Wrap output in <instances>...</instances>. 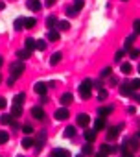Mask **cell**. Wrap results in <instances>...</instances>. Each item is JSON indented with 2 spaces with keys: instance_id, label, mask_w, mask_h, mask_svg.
Returning <instances> with one entry per match:
<instances>
[{
  "instance_id": "cell-1",
  "label": "cell",
  "mask_w": 140,
  "mask_h": 157,
  "mask_svg": "<svg viewBox=\"0 0 140 157\" xmlns=\"http://www.w3.org/2000/svg\"><path fill=\"white\" fill-rule=\"evenodd\" d=\"M90 91H92V82L90 80H83L81 85H79V94L83 100H89L90 98Z\"/></svg>"
},
{
  "instance_id": "cell-2",
  "label": "cell",
  "mask_w": 140,
  "mask_h": 157,
  "mask_svg": "<svg viewBox=\"0 0 140 157\" xmlns=\"http://www.w3.org/2000/svg\"><path fill=\"white\" fill-rule=\"evenodd\" d=\"M9 70H11V76H13L15 80H17V78H19V76L24 72V63H22V61H15V63L9 67Z\"/></svg>"
},
{
  "instance_id": "cell-3",
  "label": "cell",
  "mask_w": 140,
  "mask_h": 157,
  "mask_svg": "<svg viewBox=\"0 0 140 157\" xmlns=\"http://www.w3.org/2000/svg\"><path fill=\"white\" fill-rule=\"evenodd\" d=\"M123 128V124L122 126H114V128H109L107 129V140H114L116 137H118V133H120V129Z\"/></svg>"
},
{
  "instance_id": "cell-4",
  "label": "cell",
  "mask_w": 140,
  "mask_h": 157,
  "mask_svg": "<svg viewBox=\"0 0 140 157\" xmlns=\"http://www.w3.org/2000/svg\"><path fill=\"white\" fill-rule=\"evenodd\" d=\"M33 91H35L37 94H41V96H44V94H46V91H48V85H46L44 82H37V83L33 85Z\"/></svg>"
},
{
  "instance_id": "cell-5",
  "label": "cell",
  "mask_w": 140,
  "mask_h": 157,
  "mask_svg": "<svg viewBox=\"0 0 140 157\" xmlns=\"http://www.w3.org/2000/svg\"><path fill=\"white\" fill-rule=\"evenodd\" d=\"M120 94L122 96H133V87H131L129 82H125V83L120 85Z\"/></svg>"
},
{
  "instance_id": "cell-6",
  "label": "cell",
  "mask_w": 140,
  "mask_h": 157,
  "mask_svg": "<svg viewBox=\"0 0 140 157\" xmlns=\"http://www.w3.org/2000/svg\"><path fill=\"white\" fill-rule=\"evenodd\" d=\"M53 117H55V120H66V118L70 117V113H68V109H66V107H59V109L55 111V115H53Z\"/></svg>"
},
{
  "instance_id": "cell-7",
  "label": "cell",
  "mask_w": 140,
  "mask_h": 157,
  "mask_svg": "<svg viewBox=\"0 0 140 157\" xmlns=\"http://www.w3.org/2000/svg\"><path fill=\"white\" fill-rule=\"evenodd\" d=\"M26 8L31 11H39L41 10V0H26Z\"/></svg>"
},
{
  "instance_id": "cell-8",
  "label": "cell",
  "mask_w": 140,
  "mask_h": 157,
  "mask_svg": "<svg viewBox=\"0 0 140 157\" xmlns=\"http://www.w3.org/2000/svg\"><path fill=\"white\" fill-rule=\"evenodd\" d=\"M89 122H90V117H89V115H85V113L78 115V126H81V128H87V126H89Z\"/></svg>"
},
{
  "instance_id": "cell-9",
  "label": "cell",
  "mask_w": 140,
  "mask_h": 157,
  "mask_svg": "<svg viewBox=\"0 0 140 157\" xmlns=\"http://www.w3.org/2000/svg\"><path fill=\"white\" fill-rule=\"evenodd\" d=\"M44 140H46V133H44V131H41V133L37 135L35 142H33V144H35V148H37V150H41V148H42V144H44Z\"/></svg>"
},
{
  "instance_id": "cell-10",
  "label": "cell",
  "mask_w": 140,
  "mask_h": 157,
  "mask_svg": "<svg viewBox=\"0 0 140 157\" xmlns=\"http://www.w3.org/2000/svg\"><path fill=\"white\" fill-rule=\"evenodd\" d=\"M50 157H70V151L68 150H63V148H55Z\"/></svg>"
},
{
  "instance_id": "cell-11",
  "label": "cell",
  "mask_w": 140,
  "mask_h": 157,
  "mask_svg": "<svg viewBox=\"0 0 140 157\" xmlns=\"http://www.w3.org/2000/svg\"><path fill=\"white\" fill-rule=\"evenodd\" d=\"M105 126H107V122H105V118H103V117H100V118H96V120H94V129H96V131L105 129Z\"/></svg>"
},
{
  "instance_id": "cell-12",
  "label": "cell",
  "mask_w": 140,
  "mask_h": 157,
  "mask_svg": "<svg viewBox=\"0 0 140 157\" xmlns=\"http://www.w3.org/2000/svg\"><path fill=\"white\" fill-rule=\"evenodd\" d=\"M31 115H33V118H37V120H42V118H44L42 107H33V109H31Z\"/></svg>"
},
{
  "instance_id": "cell-13",
  "label": "cell",
  "mask_w": 140,
  "mask_h": 157,
  "mask_svg": "<svg viewBox=\"0 0 140 157\" xmlns=\"http://www.w3.org/2000/svg\"><path fill=\"white\" fill-rule=\"evenodd\" d=\"M85 140L87 142H94L96 140V129H85Z\"/></svg>"
},
{
  "instance_id": "cell-14",
  "label": "cell",
  "mask_w": 140,
  "mask_h": 157,
  "mask_svg": "<svg viewBox=\"0 0 140 157\" xmlns=\"http://www.w3.org/2000/svg\"><path fill=\"white\" fill-rule=\"evenodd\" d=\"M127 146L131 148V151H138V150H140V142H138V139H129V140H127Z\"/></svg>"
},
{
  "instance_id": "cell-15",
  "label": "cell",
  "mask_w": 140,
  "mask_h": 157,
  "mask_svg": "<svg viewBox=\"0 0 140 157\" xmlns=\"http://www.w3.org/2000/svg\"><path fill=\"white\" fill-rule=\"evenodd\" d=\"M20 115H22V105L13 104V107H11V117H13V118H17V117H20Z\"/></svg>"
},
{
  "instance_id": "cell-16",
  "label": "cell",
  "mask_w": 140,
  "mask_h": 157,
  "mask_svg": "<svg viewBox=\"0 0 140 157\" xmlns=\"http://www.w3.org/2000/svg\"><path fill=\"white\" fill-rule=\"evenodd\" d=\"M114 150H116V148H114V146H111V144H107V142H105V144H101V148H100V151H101V153H105V155L112 153Z\"/></svg>"
},
{
  "instance_id": "cell-17",
  "label": "cell",
  "mask_w": 140,
  "mask_h": 157,
  "mask_svg": "<svg viewBox=\"0 0 140 157\" xmlns=\"http://www.w3.org/2000/svg\"><path fill=\"white\" fill-rule=\"evenodd\" d=\"M72 94H70V93H64L63 96H61V105H68V104H72Z\"/></svg>"
},
{
  "instance_id": "cell-18",
  "label": "cell",
  "mask_w": 140,
  "mask_h": 157,
  "mask_svg": "<svg viewBox=\"0 0 140 157\" xmlns=\"http://www.w3.org/2000/svg\"><path fill=\"white\" fill-rule=\"evenodd\" d=\"M11 122H13V117L8 115V113H4L2 117H0V124H2V126H8V124H11Z\"/></svg>"
},
{
  "instance_id": "cell-19",
  "label": "cell",
  "mask_w": 140,
  "mask_h": 157,
  "mask_svg": "<svg viewBox=\"0 0 140 157\" xmlns=\"http://www.w3.org/2000/svg\"><path fill=\"white\" fill-rule=\"evenodd\" d=\"M48 41H52V43L59 41V32H57V30H50V32H48Z\"/></svg>"
},
{
  "instance_id": "cell-20",
  "label": "cell",
  "mask_w": 140,
  "mask_h": 157,
  "mask_svg": "<svg viewBox=\"0 0 140 157\" xmlns=\"http://www.w3.org/2000/svg\"><path fill=\"white\" fill-rule=\"evenodd\" d=\"M17 56H19V59H20V61H24V59H28V57L31 56V52L24 48V50H19V52H17Z\"/></svg>"
},
{
  "instance_id": "cell-21",
  "label": "cell",
  "mask_w": 140,
  "mask_h": 157,
  "mask_svg": "<svg viewBox=\"0 0 140 157\" xmlns=\"http://www.w3.org/2000/svg\"><path fill=\"white\" fill-rule=\"evenodd\" d=\"M61 59H63V54H61V52H55V54H52V57H50V63H52V65H57Z\"/></svg>"
},
{
  "instance_id": "cell-22",
  "label": "cell",
  "mask_w": 140,
  "mask_h": 157,
  "mask_svg": "<svg viewBox=\"0 0 140 157\" xmlns=\"http://www.w3.org/2000/svg\"><path fill=\"white\" fill-rule=\"evenodd\" d=\"M74 135H76V128H74V126H68V128L64 129V137H66V139H72Z\"/></svg>"
},
{
  "instance_id": "cell-23",
  "label": "cell",
  "mask_w": 140,
  "mask_h": 157,
  "mask_svg": "<svg viewBox=\"0 0 140 157\" xmlns=\"http://www.w3.org/2000/svg\"><path fill=\"white\" fill-rule=\"evenodd\" d=\"M57 28H59L61 32H66V30L70 28V22H68V21H59V22H57Z\"/></svg>"
},
{
  "instance_id": "cell-24",
  "label": "cell",
  "mask_w": 140,
  "mask_h": 157,
  "mask_svg": "<svg viewBox=\"0 0 140 157\" xmlns=\"http://www.w3.org/2000/svg\"><path fill=\"white\" fill-rule=\"evenodd\" d=\"M98 113H100V117H103V118H105L107 115H111V113H112V107H100V109H98Z\"/></svg>"
},
{
  "instance_id": "cell-25",
  "label": "cell",
  "mask_w": 140,
  "mask_h": 157,
  "mask_svg": "<svg viewBox=\"0 0 140 157\" xmlns=\"http://www.w3.org/2000/svg\"><path fill=\"white\" fill-rule=\"evenodd\" d=\"M33 142H35V140H33L31 137H24V139H22V148H31Z\"/></svg>"
},
{
  "instance_id": "cell-26",
  "label": "cell",
  "mask_w": 140,
  "mask_h": 157,
  "mask_svg": "<svg viewBox=\"0 0 140 157\" xmlns=\"http://www.w3.org/2000/svg\"><path fill=\"white\" fill-rule=\"evenodd\" d=\"M8 140H9V133L2 129V131H0V144H6Z\"/></svg>"
},
{
  "instance_id": "cell-27",
  "label": "cell",
  "mask_w": 140,
  "mask_h": 157,
  "mask_svg": "<svg viewBox=\"0 0 140 157\" xmlns=\"http://www.w3.org/2000/svg\"><path fill=\"white\" fill-rule=\"evenodd\" d=\"M55 24H57V19H55V17H53V15H50V17H48V19H46V26H48V28H50V30H52V28H53V26H55Z\"/></svg>"
},
{
  "instance_id": "cell-28",
  "label": "cell",
  "mask_w": 140,
  "mask_h": 157,
  "mask_svg": "<svg viewBox=\"0 0 140 157\" xmlns=\"http://www.w3.org/2000/svg\"><path fill=\"white\" fill-rule=\"evenodd\" d=\"M24 44H26V50H30V52H33V48H35V41H33L31 37H28Z\"/></svg>"
},
{
  "instance_id": "cell-29",
  "label": "cell",
  "mask_w": 140,
  "mask_h": 157,
  "mask_svg": "<svg viewBox=\"0 0 140 157\" xmlns=\"http://www.w3.org/2000/svg\"><path fill=\"white\" fill-rule=\"evenodd\" d=\"M24 98H26V94H24V93H20V94H17V96L13 98V104H17V105H22Z\"/></svg>"
},
{
  "instance_id": "cell-30",
  "label": "cell",
  "mask_w": 140,
  "mask_h": 157,
  "mask_svg": "<svg viewBox=\"0 0 140 157\" xmlns=\"http://www.w3.org/2000/svg\"><path fill=\"white\" fill-rule=\"evenodd\" d=\"M33 26H35V19H31V17H30V19H24V28L30 30V28H33Z\"/></svg>"
},
{
  "instance_id": "cell-31",
  "label": "cell",
  "mask_w": 140,
  "mask_h": 157,
  "mask_svg": "<svg viewBox=\"0 0 140 157\" xmlns=\"http://www.w3.org/2000/svg\"><path fill=\"white\" fill-rule=\"evenodd\" d=\"M134 37H136V35H129V37L125 39V46H123V50H129V48H131V44H133Z\"/></svg>"
},
{
  "instance_id": "cell-32",
  "label": "cell",
  "mask_w": 140,
  "mask_h": 157,
  "mask_svg": "<svg viewBox=\"0 0 140 157\" xmlns=\"http://www.w3.org/2000/svg\"><path fill=\"white\" fill-rule=\"evenodd\" d=\"M83 6H85V0H74V10L76 11L83 10Z\"/></svg>"
},
{
  "instance_id": "cell-33",
  "label": "cell",
  "mask_w": 140,
  "mask_h": 157,
  "mask_svg": "<svg viewBox=\"0 0 140 157\" xmlns=\"http://www.w3.org/2000/svg\"><path fill=\"white\" fill-rule=\"evenodd\" d=\"M131 70H133L131 63H122V72H123V74H129Z\"/></svg>"
},
{
  "instance_id": "cell-34",
  "label": "cell",
  "mask_w": 140,
  "mask_h": 157,
  "mask_svg": "<svg viewBox=\"0 0 140 157\" xmlns=\"http://www.w3.org/2000/svg\"><path fill=\"white\" fill-rule=\"evenodd\" d=\"M13 26H15V30H22L24 28V19H17Z\"/></svg>"
},
{
  "instance_id": "cell-35",
  "label": "cell",
  "mask_w": 140,
  "mask_h": 157,
  "mask_svg": "<svg viewBox=\"0 0 140 157\" xmlns=\"http://www.w3.org/2000/svg\"><path fill=\"white\" fill-rule=\"evenodd\" d=\"M107 96H109V93H107L105 89H100V93H98V100H101V102H103Z\"/></svg>"
},
{
  "instance_id": "cell-36",
  "label": "cell",
  "mask_w": 140,
  "mask_h": 157,
  "mask_svg": "<svg viewBox=\"0 0 140 157\" xmlns=\"http://www.w3.org/2000/svg\"><path fill=\"white\" fill-rule=\"evenodd\" d=\"M22 131H24L26 135H31V133H33V126H30V124H24V126H22Z\"/></svg>"
},
{
  "instance_id": "cell-37",
  "label": "cell",
  "mask_w": 140,
  "mask_h": 157,
  "mask_svg": "<svg viewBox=\"0 0 140 157\" xmlns=\"http://www.w3.org/2000/svg\"><path fill=\"white\" fill-rule=\"evenodd\" d=\"M90 153H92V144L89 142V144L83 146V155H90Z\"/></svg>"
},
{
  "instance_id": "cell-38",
  "label": "cell",
  "mask_w": 140,
  "mask_h": 157,
  "mask_svg": "<svg viewBox=\"0 0 140 157\" xmlns=\"http://www.w3.org/2000/svg\"><path fill=\"white\" fill-rule=\"evenodd\" d=\"M35 48L37 50H44L46 48V41H35Z\"/></svg>"
},
{
  "instance_id": "cell-39",
  "label": "cell",
  "mask_w": 140,
  "mask_h": 157,
  "mask_svg": "<svg viewBox=\"0 0 140 157\" xmlns=\"http://www.w3.org/2000/svg\"><path fill=\"white\" fill-rule=\"evenodd\" d=\"M123 56H125V50H118V52L114 54V61H122Z\"/></svg>"
},
{
  "instance_id": "cell-40",
  "label": "cell",
  "mask_w": 140,
  "mask_h": 157,
  "mask_svg": "<svg viewBox=\"0 0 140 157\" xmlns=\"http://www.w3.org/2000/svg\"><path fill=\"white\" fill-rule=\"evenodd\" d=\"M133 28H134V33L140 35V19H136V21L133 22Z\"/></svg>"
},
{
  "instance_id": "cell-41",
  "label": "cell",
  "mask_w": 140,
  "mask_h": 157,
  "mask_svg": "<svg viewBox=\"0 0 140 157\" xmlns=\"http://www.w3.org/2000/svg\"><path fill=\"white\" fill-rule=\"evenodd\" d=\"M129 83H131L133 91H134V89H140V80H138V78H136V80H133V82H129Z\"/></svg>"
},
{
  "instance_id": "cell-42",
  "label": "cell",
  "mask_w": 140,
  "mask_h": 157,
  "mask_svg": "<svg viewBox=\"0 0 140 157\" xmlns=\"http://www.w3.org/2000/svg\"><path fill=\"white\" fill-rule=\"evenodd\" d=\"M111 72H112V70H111V67H105V68L101 70V78H107V76H111Z\"/></svg>"
},
{
  "instance_id": "cell-43",
  "label": "cell",
  "mask_w": 140,
  "mask_h": 157,
  "mask_svg": "<svg viewBox=\"0 0 140 157\" xmlns=\"http://www.w3.org/2000/svg\"><path fill=\"white\" fill-rule=\"evenodd\" d=\"M6 105H8V100L4 96H0V109H6Z\"/></svg>"
},
{
  "instance_id": "cell-44",
  "label": "cell",
  "mask_w": 140,
  "mask_h": 157,
  "mask_svg": "<svg viewBox=\"0 0 140 157\" xmlns=\"http://www.w3.org/2000/svg\"><path fill=\"white\" fill-rule=\"evenodd\" d=\"M138 56H140V50H136V48H133V50H131V59H136Z\"/></svg>"
},
{
  "instance_id": "cell-45",
  "label": "cell",
  "mask_w": 140,
  "mask_h": 157,
  "mask_svg": "<svg viewBox=\"0 0 140 157\" xmlns=\"http://www.w3.org/2000/svg\"><path fill=\"white\" fill-rule=\"evenodd\" d=\"M76 13H78V11H76L74 8H68V10H66V15H68V17H74Z\"/></svg>"
},
{
  "instance_id": "cell-46",
  "label": "cell",
  "mask_w": 140,
  "mask_h": 157,
  "mask_svg": "<svg viewBox=\"0 0 140 157\" xmlns=\"http://www.w3.org/2000/svg\"><path fill=\"white\" fill-rule=\"evenodd\" d=\"M13 83H15V78L11 76V78H9V80H8V85H13Z\"/></svg>"
},
{
  "instance_id": "cell-47",
  "label": "cell",
  "mask_w": 140,
  "mask_h": 157,
  "mask_svg": "<svg viewBox=\"0 0 140 157\" xmlns=\"http://www.w3.org/2000/svg\"><path fill=\"white\" fill-rule=\"evenodd\" d=\"M55 4V0H46V6H53Z\"/></svg>"
},
{
  "instance_id": "cell-48",
  "label": "cell",
  "mask_w": 140,
  "mask_h": 157,
  "mask_svg": "<svg viewBox=\"0 0 140 157\" xmlns=\"http://www.w3.org/2000/svg\"><path fill=\"white\" fill-rule=\"evenodd\" d=\"M96 157H109V155H105V153H101V151H100V153H98Z\"/></svg>"
},
{
  "instance_id": "cell-49",
  "label": "cell",
  "mask_w": 140,
  "mask_h": 157,
  "mask_svg": "<svg viewBox=\"0 0 140 157\" xmlns=\"http://www.w3.org/2000/svg\"><path fill=\"white\" fill-rule=\"evenodd\" d=\"M2 65H4V57H2V56H0V67H2Z\"/></svg>"
},
{
  "instance_id": "cell-50",
  "label": "cell",
  "mask_w": 140,
  "mask_h": 157,
  "mask_svg": "<svg viewBox=\"0 0 140 157\" xmlns=\"http://www.w3.org/2000/svg\"><path fill=\"white\" fill-rule=\"evenodd\" d=\"M134 98H136V102H138V104H140V94H136V96H134Z\"/></svg>"
},
{
  "instance_id": "cell-51",
  "label": "cell",
  "mask_w": 140,
  "mask_h": 157,
  "mask_svg": "<svg viewBox=\"0 0 140 157\" xmlns=\"http://www.w3.org/2000/svg\"><path fill=\"white\" fill-rule=\"evenodd\" d=\"M0 83H2V76H0Z\"/></svg>"
},
{
  "instance_id": "cell-52",
  "label": "cell",
  "mask_w": 140,
  "mask_h": 157,
  "mask_svg": "<svg viewBox=\"0 0 140 157\" xmlns=\"http://www.w3.org/2000/svg\"><path fill=\"white\" fill-rule=\"evenodd\" d=\"M76 157H83V155H76Z\"/></svg>"
},
{
  "instance_id": "cell-53",
  "label": "cell",
  "mask_w": 140,
  "mask_h": 157,
  "mask_svg": "<svg viewBox=\"0 0 140 157\" xmlns=\"http://www.w3.org/2000/svg\"><path fill=\"white\" fill-rule=\"evenodd\" d=\"M138 72H140V65H138Z\"/></svg>"
},
{
  "instance_id": "cell-54",
  "label": "cell",
  "mask_w": 140,
  "mask_h": 157,
  "mask_svg": "<svg viewBox=\"0 0 140 157\" xmlns=\"http://www.w3.org/2000/svg\"><path fill=\"white\" fill-rule=\"evenodd\" d=\"M19 157H24V155H19Z\"/></svg>"
},
{
  "instance_id": "cell-55",
  "label": "cell",
  "mask_w": 140,
  "mask_h": 157,
  "mask_svg": "<svg viewBox=\"0 0 140 157\" xmlns=\"http://www.w3.org/2000/svg\"><path fill=\"white\" fill-rule=\"evenodd\" d=\"M138 137H140V131H138Z\"/></svg>"
}]
</instances>
